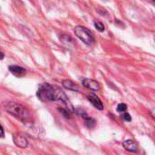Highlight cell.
Listing matches in <instances>:
<instances>
[{"mask_svg":"<svg viewBox=\"0 0 155 155\" xmlns=\"http://www.w3.org/2000/svg\"><path fill=\"white\" fill-rule=\"evenodd\" d=\"M37 97L42 101H62L66 106L67 111H74L73 106L69 102V99L66 97L64 92L48 83H45L39 86V89L37 90Z\"/></svg>","mask_w":155,"mask_h":155,"instance_id":"cell-1","label":"cell"},{"mask_svg":"<svg viewBox=\"0 0 155 155\" xmlns=\"http://www.w3.org/2000/svg\"><path fill=\"white\" fill-rule=\"evenodd\" d=\"M5 110L15 118L22 122H29L32 121V113L24 105L16 102H9L5 106Z\"/></svg>","mask_w":155,"mask_h":155,"instance_id":"cell-2","label":"cell"},{"mask_svg":"<svg viewBox=\"0 0 155 155\" xmlns=\"http://www.w3.org/2000/svg\"><path fill=\"white\" fill-rule=\"evenodd\" d=\"M74 34L87 46H93L95 43L94 37L93 36L92 32L84 26H75Z\"/></svg>","mask_w":155,"mask_h":155,"instance_id":"cell-3","label":"cell"},{"mask_svg":"<svg viewBox=\"0 0 155 155\" xmlns=\"http://www.w3.org/2000/svg\"><path fill=\"white\" fill-rule=\"evenodd\" d=\"M82 84H83L84 87H85L86 89L91 90L93 91H98L101 89L100 84L97 81H95L94 79H84L82 80Z\"/></svg>","mask_w":155,"mask_h":155,"instance_id":"cell-4","label":"cell"},{"mask_svg":"<svg viewBox=\"0 0 155 155\" xmlns=\"http://www.w3.org/2000/svg\"><path fill=\"white\" fill-rule=\"evenodd\" d=\"M87 99H88V100H89L96 109H98V110H100V111H102V110L104 109L103 102L101 101V100H100L95 94H94V93L89 94V95L87 96Z\"/></svg>","mask_w":155,"mask_h":155,"instance_id":"cell-5","label":"cell"},{"mask_svg":"<svg viewBox=\"0 0 155 155\" xmlns=\"http://www.w3.org/2000/svg\"><path fill=\"white\" fill-rule=\"evenodd\" d=\"M13 141L15 143V144L20 148H26L28 145V142L26 140V138L25 136H22L20 134H16L14 135L13 137Z\"/></svg>","mask_w":155,"mask_h":155,"instance_id":"cell-6","label":"cell"},{"mask_svg":"<svg viewBox=\"0 0 155 155\" xmlns=\"http://www.w3.org/2000/svg\"><path fill=\"white\" fill-rule=\"evenodd\" d=\"M8 69H9V71H10L14 76H15V77H17V78H22V77H24V76L26 74V70H25L24 68L19 67V66L14 65V66H10Z\"/></svg>","mask_w":155,"mask_h":155,"instance_id":"cell-7","label":"cell"},{"mask_svg":"<svg viewBox=\"0 0 155 155\" xmlns=\"http://www.w3.org/2000/svg\"><path fill=\"white\" fill-rule=\"evenodd\" d=\"M124 148L131 153H136L138 151V144L134 140H127L123 143Z\"/></svg>","mask_w":155,"mask_h":155,"instance_id":"cell-8","label":"cell"},{"mask_svg":"<svg viewBox=\"0 0 155 155\" xmlns=\"http://www.w3.org/2000/svg\"><path fill=\"white\" fill-rule=\"evenodd\" d=\"M63 86L66 90H72V91H79L80 90L78 85L75 84L74 82H73L70 79H64V80H63Z\"/></svg>","mask_w":155,"mask_h":155,"instance_id":"cell-9","label":"cell"},{"mask_svg":"<svg viewBox=\"0 0 155 155\" xmlns=\"http://www.w3.org/2000/svg\"><path fill=\"white\" fill-rule=\"evenodd\" d=\"M79 113H80L79 115H81V116L84 119V122H85V125H86L87 128L92 129V128H94V127L95 126V123H96V122H95V121H94L93 118L88 117L84 111H81V112H79Z\"/></svg>","mask_w":155,"mask_h":155,"instance_id":"cell-10","label":"cell"},{"mask_svg":"<svg viewBox=\"0 0 155 155\" xmlns=\"http://www.w3.org/2000/svg\"><path fill=\"white\" fill-rule=\"evenodd\" d=\"M94 26H95V28H96L98 31H100V32H103V31L104 30V24L101 23V22H99V21H94Z\"/></svg>","mask_w":155,"mask_h":155,"instance_id":"cell-11","label":"cell"},{"mask_svg":"<svg viewBox=\"0 0 155 155\" xmlns=\"http://www.w3.org/2000/svg\"><path fill=\"white\" fill-rule=\"evenodd\" d=\"M127 110V105L124 103H121L117 106V111L118 112H124Z\"/></svg>","mask_w":155,"mask_h":155,"instance_id":"cell-12","label":"cell"},{"mask_svg":"<svg viewBox=\"0 0 155 155\" xmlns=\"http://www.w3.org/2000/svg\"><path fill=\"white\" fill-rule=\"evenodd\" d=\"M122 118L126 122H131L132 121V117L130 116V114L128 112H124L123 115H122Z\"/></svg>","mask_w":155,"mask_h":155,"instance_id":"cell-13","label":"cell"},{"mask_svg":"<svg viewBox=\"0 0 155 155\" xmlns=\"http://www.w3.org/2000/svg\"><path fill=\"white\" fill-rule=\"evenodd\" d=\"M4 135H5V132H4V129H3V127L0 125V138L1 137H4Z\"/></svg>","mask_w":155,"mask_h":155,"instance_id":"cell-14","label":"cell"},{"mask_svg":"<svg viewBox=\"0 0 155 155\" xmlns=\"http://www.w3.org/2000/svg\"><path fill=\"white\" fill-rule=\"evenodd\" d=\"M4 57H5V55H4L3 53H1V52H0V59H3V58H4Z\"/></svg>","mask_w":155,"mask_h":155,"instance_id":"cell-15","label":"cell"}]
</instances>
